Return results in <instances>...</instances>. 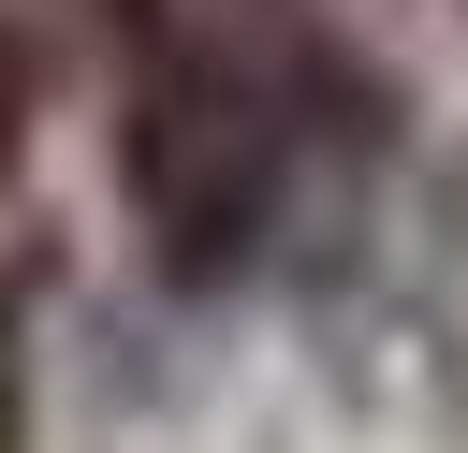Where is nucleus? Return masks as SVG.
<instances>
[{
	"label": "nucleus",
	"mask_w": 468,
	"mask_h": 453,
	"mask_svg": "<svg viewBox=\"0 0 468 453\" xmlns=\"http://www.w3.org/2000/svg\"><path fill=\"white\" fill-rule=\"evenodd\" d=\"M0 453H29V409H15V321H0Z\"/></svg>",
	"instance_id": "nucleus-3"
},
{
	"label": "nucleus",
	"mask_w": 468,
	"mask_h": 453,
	"mask_svg": "<svg viewBox=\"0 0 468 453\" xmlns=\"http://www.w3.org/2000/svg\"><path fill=\"white\" fill-rule=\"evenodd\" d=\"M307 0H117V175L176 278H234L307 175Z\"/></svg>",
	"instance_id": "nucleus-1"
},
{
	"label": "nucleus",
	"mask_w": 468,
	"mask_h": 453,
	"mask_svg": "<svg viewBox=\"0 0 468 453\" xmlns=\"http://www.w3.org/2000/svg\"><path fill=\"white\" fill-rule=\"evenodd\" d=\"M15 132H29V44H15V15H0V161H15Z\"/></svg>",
	"instance_id": "nucleus-2"
}]
</instances>
